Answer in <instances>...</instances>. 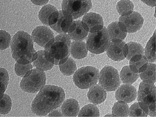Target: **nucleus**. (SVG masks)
Segmentation results:
<instances>
[{"instance_id": "nucleus-1", "label": "nucleus", "mask_w": 156, "mask_h": 117, "mask_svg": "<svg viewBox=\"0 0 156 117\" xmlns=\"http://www.w3.org/2000/svg\"><path fill=\"white\" fill-rule=\"evenodd\" d=\"M65 98L64 90L61 87L44 86L32 101V111L38 116H45L60 107Z\"/></svg>"}, {"instance_id": "nucleus-2", "label": "nucleus", "mask_w": 156, "mask_h": 117, "mask_svg": "<svg viewBox=\"0 0 156 117\" xmlns=\"http://www.w3.org/2000/svg\"><path fill=\"white\" fill-rule=\"evenodd\" d=\"M10 44L12 57L17 63L25 65L34 62L37 58L33 40L28 33L23 31L17 32Z\"/></svg>"}, {"instance_id": "nucleus-3", "label": "nucleus", "mask_w": 156, "mask_h": 117, "mask_svg": "<svg viewBox=\"0 0 156 117\" xmlns=\"http://www.w3.org/2000/svg\"><path fill=\"white\" fill-rule=\"evenodd\" d=\"M71 39L68 34H60L51 39L44 47V56L49 62L59 65L70 56Z\"/></svg>"}, {"instance_id": "nucleus-4", "label": "nucleus", "mask_w": 156, "mask_h": 117, "mask_svg": "<svg viewBox=\"0 0 156 117\" xmlns=\"http://www.w3.org/2000/svg\"><path fill=\"white\" fill-rule=\"evenodd\" d=\"M137 100L141 108L148 115L156 117V87L153 83L140 82Z\"/></svg>"}, {"instance_id": "nucleus-5", "label": "nucleus", "mask_w": 156, "mask_h": 117, "mask_svg": "<svg viewBox=\"0 0 156 117\" xmlns=\"http://www.w3.org/2000/svg\"><path fill=\"white\" fill-rule=\"evenodd\" d=\"M46 75L44 71L38 69H31L27 72L20 82L21 88L28 93L39 91L46 84Z\"/></svg>"}, {"instance_id": "nucleus-6", "label": "nucleus", "mask_w": 156, "mask_h": 117, "mask_svg": "<svg viewBox=\"0 0 156 117\" xmlns=\"http://www.w3.org/2000/svg\"><path fill=\"white\" fill-rule=\"evenodd\" d=\"M99 70L90 66L83 67L77 69L73 76V80L76 86L82 89L90 88L97 83Z\"/></svg>"}, {"instance_id": "nucleus-7", "label": "nucleus", "mask_w": 156, "mask_h": 117, "mask_svg": "<svg viewBox=\"0 0 156 117\" xmlns=\"http://www.w3.org/2000/svg\"><path fill=\"white\" fill-rule=\"evenodd\" d=\"M110 43L107 28L104 27L98 31L89 33L86 44L91 53L98 55L106 51Z\"/></svg>"}, {"instance_id": "nucleus-8", "label": "nucleus", "mask_w": 156, "mask_h": 117, "mask_svg": "<svg viewBox=\"0 0 156 117\" xmlns=\"http://www.w3.org/2000/svg\"><path fill=\"white\" fill-rule=\"evenodd\" d=\"M62 11L73 19H77L87 12L92 7L91 0H63Z\"/></svg>"}, {"instance_id": "nucleus-9", "label": "nucleus", "mask_w": 156, "mask_h": 117, "mask_svg": "<svg viewBox=\"0 0 156 117\" xmlns=\"http://www.w3.org/2000/svg\"><path fill=\"white\" fill-rule=\"evenodd\" d=\"M99 84L108 91H115L120 84L118 70L111 66H107L102 69L99 73Z\"/></svg>"}, {"instance_id": "nucleus-10", "label": "nucleus", "mask_w": 156, "mask_h": 117, "mask_svg": "<svg viewBox=\"0 0 156 117\" xmlns=\"http://www.w3.org/2000/svg\"><path fill=\"white\" fill-rule=\"evenodd\" d=\"M72 17L62 11L54 12L49 20V26L59 34H66L73 22Z\"/></svg>"}, {"instance_id": "nucleus-11", "label": "nucleus", "mask_w": 156, "mask_h": 117, "mask_svg": "<svg viewBox=\"0 0 156 117\" xmlns=\"http://www.w3.org/2000/svg\"><path fill=\"white\" fill-rule=\"evenodd\" d=\"M119 23L124 31L134 33L140 30L144 23V19L137 12L133 11L129 13L121 15Z\"/></svg>"}, {"instance_id": "nucleus-12", "label": "nucleus", "mask_w": 156, "mask_h": 117, "mask_svg": "<svg viewBox=\"0 0 156 117\" xmlns=\"http://www.w3.org/2000/svg\"><path fill=\"white\" fill-rule=\"evenodd\" d=\"M54 37L53 32L45 26L37 27L33 30L31 34L33 40L43 48H44Z\"/></svg>"}, {"instance_id": "nucleus-13", "label": "nucleus", "mask_w": 156, "mask_h": 117, "mask_svg": "<svg viewBox=\"0 0 156 117\" xmlns=\"http://www.w3.org/2000/svg\"><path fill=\"white\" fill-rule=\"evenodd\" d=\"M126 42L124 41L111 42L106 50L108 56L115 61L123 60L126 57Z\"/></svg>"}, {"instance_id": "nucleus-14", "label": "nucleus", "mask_w": 156, "mask_h": 117, "mask_svg": "<svg viewBox=\"0 0 156 117\" xmlns=\"http://www.w3.org/2000/svg\"><path fill=\"white\" fill-rule=\"evenodd\" d=\"M82 21L89 33L98 31L104 27L103 18L96 13L90 12L86 14L83 16Z\"/></svg>"}, {"instance_id": "nucleus-15", "label": "nucleus", "mask_w": 156, "mask_h": 117, "mask_svg": "<svg viewBox=\"0 0 156 117\" xmlns=\"http://www.w3.org/2000/svg\"><path fill=\"white\" fill-rule=\"evenodd\" d=\"M136 88L130 84H123L116 91L115 98L118 101L129 103L135 100L137 97Z\"/></svg>"}, {"instance_id": "nucleus-16", "label": "nucleus", "mask_w": 156, "mask_h": 117, "mask_svg": "<svg viewBox=\"0 0 156 117\" xmlns=\"http://www.w3.org/2000/svg\"><path fill=\"white\" fill-rule=\"evenodd\" d=\"M67 33L71 40L82 41L87 37L88 31L83 22L77 20L73 21Z\"/></svg>"}, {"instance_id": "nucleus-17", "label": "nucleus", "mask_w": 156, "mask_h": 117, "mask_svg": "<svg viewBox=\"0 0 156 117\" xmlns=\"http://www.w3.org/2000/svg\"><path fill=\"white\" fill-rule=\"evenodd\" d=\"M89 101L95 105L103 103L107 98L105 90L99 85H95L90 87L87 93Z\"/></svg>"}, {"instance_id": "nucleus-18", "label": "nucleus", "mask_w": 156, "mask_h": 117, "mask_svg": "<svg viewBox=\"0 0 156 117\" xmlns=\"http://www.w3.org/2000/svg\"><path fill=\"white\" fill-rule=\"evenodd\" d=\"M109 39L111 42L123 41L127 35L118 22L110 23L107 28Z\"/></svg>"}, {"instance_id": "nucleus-19", "label": "nucleus", "mask_w": 156, "mask_h": 117, "mask_svg": "<svg viewBox=\"0 0 156 117\" xmlns=\"http://www.w3.org/2000/svg\"><path fill=\"white\" fill-rule=\"evenodd\" d=\"M129 60V68L133 72L136 73L144 71L148 63V61L144 55H135Z\"/></svg>"}, {"instance_id": "nucleus-20", "label": "nucleus", "mask_w": 156, "mask_h": 117, "mask_svg": "<svg viewBox=\"0 0 156 117\" xmlns=\"http://www.w3.org/2000/svg\"><path fill=\"white\" fill-rule=\"evenodd\" d=\"M79 103L77 101L73 98L66 100L62 106L63 116L66 117H76L79 112Z\"/></svg>"}, {"instance_id": "nucleus-21", "label": "nucleus", "mask_w": 156, "mask_h": 117, "mask_svg": "<svg viewBox=\"0 0 156 117\" xmlns=\"http://www.w3.org/2000/svg\"><path fill=\"white\" fill-rule=\"evenodd\" d=\"M70 53L74 58L81 59L86 57L88 49L86 44L82 41H74L71 43Z\"/></svg>"}, {"instance_id": "nucleus-22", "label": "nucleus", "mask_w": 156, "mask_h": 117, "mask_svg": "<svg viewBox=\"0 0 156 117\" xmlns=\"http://www.w3.org/2000/svg\"><path fill=\"white\" fill-rule=\"evenodd\" d=\"M37 57L34 61V66L36 68L43 71L50 70L54 66V64L48 61L44 56V50H39L37 52Z\"/></svg>"}, {"instance_id": "nucleus-23", "label": "nucleus", "mask_w": 156, "mask_h": 117, "mask_svg": "<svg viewBox=\"0 0 156 117\" xmlns=\"http://www.w3.org/2000/svg\"><path fill=\"white\" fill-rule=\"evenodd\" d=\"M139 76L143 82L154 84L156 82V64L148 62L146 69L140 73Z\"/></svg>"}, {"instance_id": "nucleus-24", "label": "nucleus", "mask_w": 156, "mask_h": 117, "mask_svg": "<svg viewBox=\"0 0 156 117\" xmlns=\"http://www.w3.org/2000/svg\"><path fill=\"white\" fill-rule=\"evenodd\" d=\"M139 77V73L133 72L129 66H125L120 71V79L122 82L125 84L131 85L136 81Z\"/></svg>"}, {"instance_id": "nucleus-25", "label": "nucleus", "mask_w": 156, "mask_h": 117, "mask_svg": "<svg viewBox=\"0 0 156 117\" xmlns=\"http://www.w3.org/2000/svg\"><path fill=\"white\" fill-rule=\"evenodd\" d=\"M126 57L129 60L133 56L144 55V49L142 46L136 42H130L126 44Z\"/></svg>"}, {"instance_id": "nucleus-26", "label": "nucleus", "mask_w": 156, "mask_h": 117, "mask_svg": "<svg viewBox=\"0 0 156 117\" xmlns=\"http://www.w3.org/2000/svg\"><path fill=\"white\" fill-rule=\"evenodd\" d=\"M145 56L150 62L156 61V34L155 31L153 35L151 37L145 48Z\"/></svg>"}, {"instance_id": "nucleus-27", "label": "nucleus", "mask_w": 156, "mask_h": 117, "mask_svg": "<svg viewBox=\"0 0 156 117\" xmlns=\"http://www.w3.org/2000/svg\"><path fill=\"white\" fill-rule=\"evenodd\" d=\"M57 11L53 5L48 4L44 5L39 13V18L43 24L49 26V20L54 12Z\"/></svg>"}, {"instance_id": "nucleus-28", "label": "nucleus", "mask_w": 156, "mask_h": 117, "mask_svg": "<svg viewBox=\"0 0 156 117\" xmlns=\"http://www.w3.org/2000/svg\"><path fill=\"white\" fill-rule=\"evenodd\" d=\"M59 68L62 73L66 76L73 75L77 69L75 61L72 58H68L65 62L59 65Z\"/></svg>"}, {"instance_id": "nucleus-29", "label": "nucleus", "mask_w": 156, "mask_h": 117, "mask_svg": "<svg viewBox=\"0 0 156 117\" xmlns=\"http://www.w3.org/2000/svg\"><path fill=\"white\" fill-rule=\"evenodd\" d=\"M128 105L126 103L121 101L115 102L112 108V113L115 116L127 117L129 114Z\"/></svg>"}, {"instance_id": "nucleus-30", "label": "nucleus", "mask_w": 156, "mask_h": 117, "mask_svg": "<svg viewBox=\"0 0 156 117\" xmlns=\"http://www.w3.org/2000/svg\"><path fill=\"white\" fill-rule=\"evenodd\" d=\"M78 117H99L100 112L98 108L94 104H87L84 106L79 112Z\"/></svg>"}, {"instance_id": "nucleus-31", "label": "nucleus", "mask_w": 156, "mask_h": 117, "mask_svg": "<svg viewBox=\"0 0 156 117\" xmlns=\"http://www.w3.org/2000/svg\"><path fill=\"white\" fill-rule=\"evenodd\" d=\"M134 5L129 0H120L116 5L118 12L120 15L129 13L134 11Z\"/></svg>"}, {"instance_id": "nucleus-32", "label": "nucleus", "mask_w": 156, "mask_h": 117, "mask_svg": "<svg viewBox=\"0 0 156 117\" xmlns=\"http://www.w3.org/2000/svg\"><path fill=\"white\" fill-rule=\"evenodd\" d=\"M12 106V102L10 97L7 94H4L0 100V114H8L11 110Z\"/></svg>"}, {"instance_id": "nucleus-33", "label": "nucleus", "mask_w": 156, "mask_h": 117, "mask_svg": "<svg viewBox=\"0 0 156 117\" xmlns=\"http://www.w3.org/2000/svg\"><path fill=\"white\" fill-rule=\"evenodd\" d=\"M11 42V37L7 31L0 30V50H4L9 48Z\"/></svg>"}, {"instance_id": "nucleus-34", "label": "nucleus", "mask_w": 156, "mask_h": 117, "mask_svg": "<svg viewBox=\"0 0 156 117\" xmlns=\"http://www.w3.org/2000/svg\"><path fill=\"white\" fill-rule=\"evenodd\" d=\"M128 116L129 117H147L148 114L141 108L138 102L131 105L129 109Z\"/></svg>"}, {"instance_id": "nucleus-35", "label": "nucleus", "mask_w": 156, "mask_h": 117, "mask_svg": "<svg viewBox=\"0 0 156 117\" xmlns=\"http://www.w3.org/2000/svg\"><path fill=\"white\" fill-rule=\"evenodd\" d=\"M15 71L16 74L18 76L20 77H23L28 71L31 70L33 68V66L31 63L29 64H23L16 63L15 65Z\"/></svg>"}, {"instance_id": "nucleus-36", "label": "nucleus", "mask_w": 156, "mask_h": 117, "mask_svg": "<svg viewBox=\"0 0 156 117\" xmlns=\"http://www.w3.org/2000/svg\"><path fill=\"white\" fill-rule=\"evenodd\" d=\"M9 75L8 71L4 68H0V82L3 83L7 87L9 83Z\"/></svg>"}, {"instance_id": "nucleus-37", "label": "nucleus", "mask_w": 156, "mask_h": 117, "mask_svg": "<svg viewBox=\"0 0 156 117\" xmlns=\"http://www.w3.org/2000/svg\"><path fill=\"white\" fill-rule=\"evenodd\" d=\"M49 0H31L32 2L35 5H46Z\"/></svg>"}, {"instance_id": "nucleus-38", "label": "nucleus", "mask_w": 156, "mask_h": 117, "mask_svg": "<svg viewBox=\"0 0 156 117\" xmlns=\"http://www.w3.org/2000/svg\"><path fill=\"white\" fill-rule=\"evenodd\" d=\"M7 88L3 83L0 82V100L3 97Z\"/></svg>"}, {"instance_id": "nucleus-39", "label": "nucleus", "mask_w": 156, "mask_h": 117, "mask_svg": "<svg viewBox=\"0 0 156 117\" xmlns=\"http://www.w3.org/2000/svg\"><path fill=\"white\" fill-rule=\"evenodd\" d=\"M141 2L151 7H154L156 5V0H140Z\"/></svg>"}, {"instance_id": "nucleus-40", "label": "nucleus", "mask_w": 156, "mask_h": 117, "mask_svg": "<svg viewBox=\"0 0 156 117\" xmlns=\"http://www.w3.org/2000/svg\"><path fill=\"white\" fill-rule=\"evenodd\" d=\"M50 112L51 113L48 115L49 116H63L62 113L61 112L59 111V110H54Z\"/></svg>"}, {"instance_id": "nucleus-41", "label": "nucleus", "mask_w": 156, "mask_h": 117, "mask_svg": "<svg viewBox=\"0 0 156 117\" xmlns=\"http://www.w3.org/2000/svg\"><path fill=\"white\" fill-rule=\"evenodd\" d=\"M105 116H115L114 114H112V115H105Z\"/></svg>"}]
</instances>
